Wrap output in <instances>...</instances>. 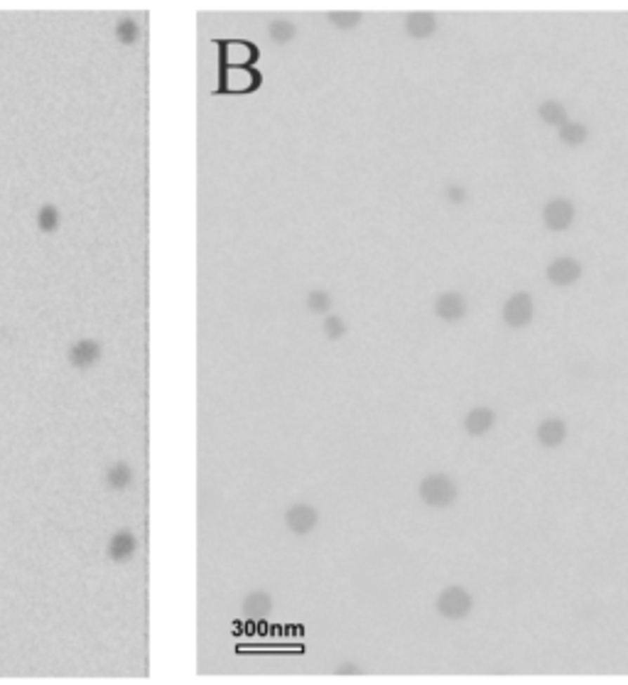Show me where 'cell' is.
Masks as SVG:
<instances>
[{
  "mask_svg": "<svg viewBox=\"0 0 628 685\" xmlns=\"http://www.w3.org/2000/svg\"><path fill=\"white\" fill-rule=\"evenodd\" d=\"M420 499L432 509H447L457 501V484L447 474H430L420 481Z\"/></svg>",
  "mask_w": 628,
  "mask_h": 685,
  "instance_id": "6da1fadb",
  "label": "cell"
},
{
  "mask_svg": "<svg viewBox=\"0 0 628 685\" xmlns=\"http://www.w3.org/2000/svg\"><path fill=\"white\" fill-rule=\"evenodd\" d=\"M435 607L445 619H464L471 612L473 599L462 585H452V587L442 589Z\"/></svg>",
  "mask_w": 628,
  "mask_h": 685,
  "instance_id": "7a4b0ae2",
  "label": "cell"
},
{
  "mask_svg": "<svg viewBox=\"0 0 628 685\" xmlns=\"http://www.w3.org/2000/svg\"><path fill=\"white\" fill-rule=\"evenodd\" d=\"M261 84V74L253 67H223V91L251 93Z\"/></svg>",
  "mask_w": 628,
  "mask_h": 685,
  "instance_id": "3957f363",
  "label": "cell"
},
{
  "mask_svg": "<svg viewBox=\"0 0 628 685\" xmlns=\"http://www.w3.org/2000/svg\"><path fill=\"white\" fill-rule=\"evenodd\" d=\"M532 312H535V305H532L530 292H516V295L508 297V302L503 305V320L511 327H525L530 325Z\"/></svg>",
  "mask_w": 628,
  "mask_h": 685,
  "instance_id": "277c9868",
  "label": "cell"
},
{
  "mask_svg": "<svg viewBox=\"0 0 628 685\" xmlns=\"http://www.w3.org/2000/svg\"><path fill=\"white\" fill-rule=\"evenodd\" d=\"M221 44V57L226 67H253V62L258 59V49L253 42L246 39H226Z\"/></svg>",
  "mask_w": 628,
  "mask_h": 685,
  "instance_id": "5b68a950",
  "label": "cell"
},
{
  "mask_svg": "<svg viewBox=\"0 0 628 685\" xmlns=\"http://www.w3.org/2000/svg\"><path fill=\"white\" fill-rule=\"evenodd\" d=\"M542 219L550 231H565L575 221V204L570 200H552L545 204Z\"/></svg>",
  "mask_w": 628,
  "mask_h": 685,
  "instance_id": "8992f818",
  "label": "cell"
},
{
  "mask_svg": "<svg viewBox=\"0 0 628 685\" xmlns=\"http://www.w3.org/2000/svg\"><path fill=\"white\" fill-rule=\"evenodd\" d=\"M317 521H319V516H317V511H314V506H310V504H292L285 514L287 528H290L295 535L312 533Z\"/></svg>",
  "mask_w": 628,
  "mask_h": 685,
  "instance_id": "52a82bcc",
  "label": "cell"
},
{
  "mask_svg": "<svg viewBox=\"0 0 628 685\" xmlns=\"http://www.w3.org/2000/svg\"><path fill=\"white\" fill-rule=\"evenodd\" d=\"M67 359L74 369H91L101 359V344L96 339H79L69 346Z\"/></svg>",
  "mask_w": 628,
  "mask_h": 685,
  "instance_id": "ba28073f",
  "label": "cell"
},
{
  "mask_svg": "<svg viewBox=\"0 0 628 685\" xmlns=\"http://www.w3.org/2000/svg\"><path fill=\"white\" fill-rule=\"evenodd\" d=\"M435 315L440 317V320H445V322L462 320V317L466 315L464 295H459V292H454V290L442 292V295L435 300Z\"/></svg>",
  "mask_w": 628,
  "mask_h": 685,
  "instance_id": "9c48e42d",
  "label": "cell"
},
{
  "mask_svg": "<svg viewBox=\"0 0 628 685\" xmlns=\"http://www.w3.org/2000/svg\"><path fill=\"white\" fill-rule=\"evenodd\" d=\"M547 278L552 285H572L582 278V266L575 258H557L547 266Z\"/></svg>",
  "mask_w": 628,
  "mask_h": 685,
  "instance_id": "30bf717a",
  "label": "cell"
},
{
  "mask_svg": "<svg viewBox=\"0 0 628 685\" xmlns=\"http://www.w3.org/2000/svg\"><path fill=\"white\" fill-rule=\"evenodd\" d=\"M241 612L251 622H263L273 612V597L268 592H251L241 604Z\"/></svg>",
  "mask_w": 628,
  "mask_h": 685,
  "instance_id": "8fae6325",
  "label": "cell"
},
{
  "mask_svg": "<svg viewBox=\"0 0 628 685\" xmlns=\"http://www.w3.org/2000/svg\"><path fill=\"white\" fill-rule=\"evenodd\" d=\"M138 550V540L131 530H118L111 540H108V558L113 563H126L136 555Z\"/></svg>",
  "mask_w": 628,
  "mask_h": 685,
  "instance_id": "7c38bea8",
  "label": "cell"
},
{
  "mask_svg": "<svg viewBox=\"0 0 628 685\" xmlns=\"http://www.w3.org/2000/svg\"><path fill=\"white\" fill-rule=\"evenodd\" d=\"M535 435H537V443H540L542 448H560L567 438V425H565V420H560V418H547L537 425Z\"/></svg>",
  "mask_w": 628,
  "mask_h": 685,
  "instance_id": "4fadbf2b",
  "label": "cell"
},
{
  "mask_svg": "<svg viewBox=\"0 0 628 685\" xmlns=\"http://www.w3.org/2000/svg\"><path fill=\"white\" fill-rule=\"evenodd\" d=\"M493 423H496V413L491 408H486V405H478V408H471L466 413L464 430L473 435V438H481V435H486L493 428Z\"/></svg>",
  "mask_w": 628,
  "mask_h": 685,
  "instance_id": "5bb4252c",
  "label": "cell"
},
{
  "mask_svg": "<svg viewBox=\"0 0 628 685\" xmlns=\"http://www.w3.org/2000/svg\"><path fill=\"white\" fill-rule=\"evenodd\" d=\"M405 30L410 37H430L437 30V18L432 13H425V10H417V13H410L405 18Z\"/></svg>",
  "mask_w": 628,
  "mask_h": 685,
  "instance_id": "9a60e30c",
  "label": "cell"
},
{
  "mask_svg": "<svg viewBox=\"0 0 628 685\" xmlns=\"http://www.w3.org/2000/svg\"><path fill=\"white\" fill-rule=\"evenodd\" d=\"M106 484L111 486V489H116V491L128 489V486L133 484V469L126 464V462H116V464L108 467Z\"/></svg>",
  "mask_w": 628,
  "mask_h": 685,
  "instance_id": "2e32d148",
  "label": "cell"
},
{
  "mask_svg": "<svg viewBox=\"0 0 628 685\" xmlns=\"http://www.w3.org/2000/svg\"><path fill=\"white\" fill-rule=\"evenodd\" d=\"M537 113H540L542 121L550 123V126L562 128L567 123V108L562 106L560 101H542L540 108H537Z\"/></svg>",
  "mask_w": 628,
  "mask_h": 685,
  "instance_id": "e0dca14e",
  "label": "cell"
},
{
  "mask_svg": "<svg viewBox=\"0 0 628 685\" xmlns=\"http://www.w3.org/2000/svg\"><path fill=\"white\" fill-rule=\"evenodd\" d=\"M587 138H589V128H587L584 123L567 121L565 126L560 128V141L565 143V145H582Z\"/></svg>",
  "mask_w": 628,
  "mask_h": 685,
  "instance_id": "ac0fdd59",
  "label": "cell"
},
{
  "mask_svg": "<svg viewBox=\"0 0 628 685\" xmlns=\"http://www.w3.org/2000/svg\"><path fill=\"white\" fill-rule=\"evenodd\" d=\"M37 226L42 233H54L59 228V209L54 204H42L37 211Z\"/></svg>",
  "mask_w": 628,
  "mask_h": 685,
  "instance_id": "d6986e66",
  "label": "cell"
},
{
  "mask_svg": "<svg viewBox=\"0 0 628 685\" xmlns=\"http://www.w3.org/2000/svg\"><path fill=\"white\" fill-rule=\"evenodd\" d=\"M295 32L297 30L290 20H275V22H270V39L275 44H287L295 37Z\"/></svg>",
  "mask_w": 628,
  "mask_h": 685,
  "instance_id": "ffe728a7",
  "label": "cell"
},
{
  "mask_svg": "<svg viewBox=\"0 0 628 685\" xmlns=\"http://www.w3.org/2000/svg\"><path fill=\"white\" fill-rule=\"evenodd\" d=\"M116 34H118V42H123V44H136L138 37H140V27H138L136 20L123 18L121 22L116 25Z\"/></svg>",
  "mask_w": 628,
  "mask_h": 685,
  "instance_id": "44dd1931",
  "label": "cell"
},
{
  "mask_svg": "<svg viewBox=\"0 0 628 685\" xmlns=\"http://www.w3.org/2000/svg\"><path fill=\"white\" fill-rule=\"evenodd\" d=\"M307 310L314 312V315H324V312L332 310V295L327 290H312L307 295Z\"/></svg>",
  "mask_w": 628,
  "mask_h": 685,
  "instance_id": "7402d4cb",
  "label": "cell"
},
{
  "mask_svg": "<svg viewBox=\"0 0 628 685\" xmlns=\"http://www.w3.org/2000/svg\"><path fill=\"white\" fill-rule=\"evenodd\" d=\"M327 18H329V22L336 25L339 30H353L363 20V15L351 13V10H344V13H329Z\"/></svg>",
  "mask_w": 628,
  "mask_h": 685,
  "instance_id": "603a6c76",
  "label": "cell"
},
{
  "mask_svg": "<svg viewBox=\"0 0 628 685\" xmlns=\"http://www.w3.org/2000/svg\"><path fill=\"white\" fill-rule=\"evenodd\" d=\"M324 334H327V339H332V341L341 339V337L346 334V322H344L341 317L329 315L327 320H324Z\"/></svg>",
  "mask_w": 628,
  "mask_h": 685,
  "instance_id": "cb8c5ba5",
  "label": "cell"
},
{
  "mask_svg": "<svg viewBox=\"0 0 628 685\" xmlns=\"http://www.w3.org/2000/svg\"><path fill=\"white\" fill-rule=\"evenodd\" d=\"M447 200H450L452 204H462V202L466 200V190L459 185H452L450 190H447Z\"/></svg>",
  "mask_w": 628,
  "mask_h": 685,
  "instance_id": "d4e9b609",
  "label": "cell"
},
{
  "mask_svg": "<svg viewBox=\"0 0 628 685\" xmlns=\"http://www.w3.org/2000/svg\"><path fill=\"white\" fill-rule=\"evenodd\" d=\"M339 673H358V668L356 666H341V668H339Z\"/></svg>",
  "mask_w": 628,
  "mask_h": 685,
  "instance_id": "484cf974",
  "label": "cell"
}]
</instances>
